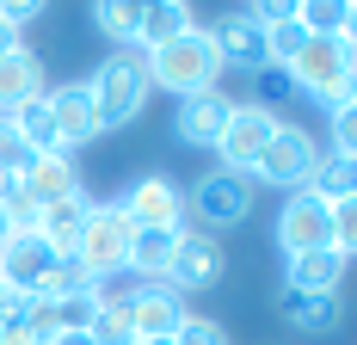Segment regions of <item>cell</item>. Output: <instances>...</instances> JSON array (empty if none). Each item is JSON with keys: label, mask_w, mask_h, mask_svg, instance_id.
Instances as JSON below:
<instances>
[{"label": "cell", "mask_w": 357, "mask_h": 345, "mask_svg": "<svg viewBox=\"0 0 357 345\" xmlns=\"http://www.w3.org/2000/svg\"><path fill=\"white\" fill-rule=\"evenodd\" d=\"M284 74H289L296 93L333 105V111H351V93H357V43H351V31L345 37H308V50Z\"/></svg>", "instance_id": "6da1fadb"}, {"label": "cell", "mask_w": 357, "mask_h": 345, "mask_svg": "<svg viewBox=\"0 0 357 345\" xmlns=\"http://www.w3.org/2000/svg\"><path fill=\"white\" fill-rule=\"evenodd\" d=\"M142 62H148V87H167V93H178V99L215 93V80H222V56H215V37L204 31V25H191L185 37L148 50Z\"/></svg>", "instance_id": "7a4b0ae2"}, {"label": "cell", "mask_w": 357, "mask_h": 345, "mask_svg": "<svg viewBox=\"0 0 357 345\" xmlns=\"http://www.w3.org/2000/svg\"><path fill=\"white\" fill-rule=\"evenodd\" d=\"M86 93H93V111H99V124L105 130H123V124H136L148 111V62L142 50H111L99 68L86 74Z\"/></svg>", "instance_id": "3957f363"}, {"label": "cell", "mask_w": 357, "mask_h": 345, "mask_svg": "<svg viewBox=\"0 0 357 345\" xmlns=\"http://www.w3.org/2000/svg\"><path fill=\"white\" fill-rule=\"evenodd\" d=\"M314 167H321V142H314V130L278 124L271 142H265V154L247 167V179L252 185H271V191H308V185H314Z\"/></svg>", "instance_id": "277c9868"}, {"label": "cell", "mask_w": 357, "mask_h": 345, "mask_svg": "<svg viewBox=\"0 0 357 345\" xmlns=\"http://www.w3.org/2000/svg\"><path fill=\"white\" fill-rule=\"evenodd\" d=\"M185 210H191V216L204 222V235L241 228V222L252 216V179H247V172H228V167H215V172H204V179L191 185Z\"/></svg>", "instance_id": "5b68a950"}, {"label": "cell", "mask_w": 357, "mask_h": 345, "mask_svg": "<svg viewBox=\"0 0 357 345\" xmlns=\"http://www.w3.org/2000/svg\"><path fill=\"white\" fill-rule=\"evenodd\" d=\"M222 272H228V253H222V241L215 235H204V228H178L173 241V259H167V290H178V296H197V290H215L222 284Z\"/></svg>", "instance_id": "8992f818"}, {"label": "cell", "mask_w": 357, "mask_h": 345, "mask_svg": "<svg viewBox=\"0 0 357 345\" xmlns=\"http://www.w3.org/2000/svg\"><path fill=\"white\" fill-rule=\"evenodd\" d=\"M130 235H136V222H130L117 204H93L74 259H80L93 277H117V272H123V259H130Z\"/></svg>", "instance_id": "52a82bcc"}, {"label": "cell", "mask_w": 357, "mask_h": 345, "mask_svg": "<svg viewBox=\"0 0 357 345\" xmlns=\"http://www.w3.org/2000/svg\"><path fill=\"white\" fill-rule=\"evenodd\" d=\"M326 241H333V204L314 191H289L278 210V247L289 259H302V253H321Z\"/></svg>", "instance_id": "ba28073f"}, {"label": "cell", "mask_w": 357, "mask_h": 345, "mask_svg": "<svg viewBox=\"0 0 357 345\" xmlns=\"http://www.w3.org/2000/svg\"><path fill=\"white\" fill-rule=\"evenodd\" d=\"M284 117L278 111H265L259 99H247V105H234L228 111V130H222V142H215V161L228 172H247L259 154H265V142H271V130H278Z\"/></svg>", "instance_id": "9c48e42d"}, {"label": "cell", "mask_w": 357, "mask_h": 345, "mask_svg": "<svg viewBox=\"0 0 357 345\" xmlns=\"http://www.w3.org/2000/svg\"><path fill=\"white\" fill-rule=\"evenodd\" d=\"M191 321V302L167 290V284H136L130 290V327H136V345L142 339H178V327Z\"/></svg>", "instance_id": "30bf717a"}, {"label": "cell", "mask_w": 357, "mask_h": 345, "mask_svg": "<svg viewBox=\"0 0 357 345\" xmlns=\"http://www.w3.org/2000/svg\"><path fill=\"white\" fill-rule=\"evenodd\" d=\"M43 99H50V117H56L62 154H74V148H86V142L105 136V124H99V111H93V93H86V80H62V87H50Z\"/></svg>", "instance_id": "8fae6325"}, {"label": "cell", "mask_w": 357, "mask_h": 345, "mask_svg": "<svg viewBox=\"0 0 357 345\" xmlns=\"http://www.w3.org/2000/svg\"><path fill=\"white\" fill-rule=\"evenodd\" d=\"M123 216L136 222V228H178V216H185V191H178L167 172H142L130 191H123Z\"/></svg>", "instance_id": "7c38bea8"}, {"label": "cell", "mask_w": 357, "mask_h": 345, "mask_svg": "<svg viewBox=\"0 0 357 345\" xmlns=\"http://www.w3.org/2000/svg\"><path fill=\"white\" fill-rule=\"evenodd\" d=\"M19 191H25L37 210L80 198V167H74V154H37L31 167L19 172Z\"/></svg>", "instance_id": "4fadbf2b"}, {"label": "cell", "mask_w": 357, "mask_h": 345, "mask_svg": "<svg viewBox=\"0 0 357 345\" xmlns=\"http://www.w3.org/2000/svg\"><path fill=\"white\" fill-rule=\"evenodd\" d=\"M56 259H50V247L37 241V235H13V241L0 247V284L13 290V296H37V284L50 272Z\"/></svg>", "instance_id": "5bb4252c"}, {"label": "cell", "mask_w": 357, "mask_h": 345, "mask_svg": "<svg viewBox=\"0 0 357 345\" xmlns=\"http://www.w3.org/2000/svg\"><path fill=\"white\" fill-rule=\"evenodd\" d=\"M228 111H234V99H222V93H197V99L178 105L173 130L185 148H215L222 142V130H228Z\"/></svg>", "instance_id": "9a60e30c"}, {"label": "cell", "mask_w": 357, "mask_h": 345, "mask_svg": "<svg viewBox=\"0 0 357 345\" xmlns=\"http://www.w3.org/2000/svg\"><path fill=\"white\" fill-rule=\"evenodd\" d=\"M50 93V80H43V56L37 50H13V56H0V117H13L19 105H31Z\"/></svg>", "instance_id": "2e32d148"}, {"label": "cell", "mask_w": 357, "mask_h": 345, "mask_svg": "<svg viewBox=\"0 0 357 345\" xmlns=\"http://www.w3.org/2000/svg\"><path fill=\"white\" fill-rule=\"evenodd\" d=\"M86 216H93V198H86V191H80V198H68V204H50V210H43L37 241L50 247V259H74V253H80Z\"/></svg>", "instance_id": "e0dca14e"}, {"label": "cell", "mask_w": 357, "mask_h": 345, "mask_svg": "<svg viewBox=\"0 0 357 345\" xmlns=\"http://www.w3.org/2000/svg\"><path fill=\"white\" fill-rule=\"evenodd\" d=\"M345 272H351V259H339L333 247H321V253L289 259L284 290H302V296H339V290H345Z\"/></svg>", "instance_id": "ac0fdd59"}, {"label": "cell", "mask_w": 357, "mask_h": 345, "mask_svg": "<svg viewBox=\"0 0 357 345\" xmlns=\"http://www.w3.org/2000/svg\"><path fill=\"white\" fill-rule=\"evenodd\" d=\"M210 37H215V56H222V68H247V74L265 68V43H259V25H252L247 13H228V19H222Z\"/></svg>", "instance_id": "d6986e66"}, {"label": "cell", "mask_w": 357, "mask_h": 345, "mask_svg": "<svg viewBox=\"0 0 357 345\" xmlns=\"http://www.w3.org/2000/svg\"><path fill=\"white\" fill-rule=\"evenodd\" d=\"M278 314H284L296 333H333L345 321V296H302V290H284L278 296Z\"/></svg>", "instance_id": "ffe728a7"}, {"label": "cell", "mask_w": 357, "mask_h": 345, "mask_svg": "<svg viewBox=\"0 0 357 345\" xmlns=\"http://www.w3.org/2000/svg\"><path fill=\"white\" fill-rule=\"evenodd\" d=\"M173 241H178V228H136L123 272H136L142 284H160L167 277V259H173Z\"/></svg>", "instance_id": "44dd1931"}, {"label": "cell", "mask_w": 357, "mask_h": 345, "mask_svg": "<svg viewBox=\"0 0 357 345\" xmlns=\"http://www.w3.org/2000/svg\"><path fill=\"white\" fill-rule=\"evenodd\" d=\"M197 25L191 19V6L185 0H154V6H142V31H136V50H160V43H173V37H185Z\"/></svg>", "instance_id": "7402d4cb"}, {"label": "cell", "mask_w": 357, "mask_h": 345, "mask_svg": "<svg viewBox=\"0 0 357 345\" xmlns=\"http://www.w3.org/2000/svg\"><path fill=\"white\" fill-rule=\"evenodd\" d=\"M13 130L31 154H62V136H56V117H50V99H31L13 111Z\"/></svg>", "instance_id": "603a6c76"}, {"label": "cell", "mask_w": 357, "mask_h": 345, "mask_svg": "<svg viewBox=\"0 0 357 345\" xmlns=\"http://www.w3.org/2000/svg\"><path fill=\"white\" fill-rule=\"evenodd\" d=\"M93 25L117 43V50H136V31H142V6L136 0H99L93 6Z\"/></svg>", "instance_id": "cb8c5ba5"}, {"label": "cell", "mask_w": 357, "mask_h": 345, "mask_svg": "<svg viewBox=\"0 0 357 345\" xmlns=\"http://www.w3.org/2000/svg\"><path fill=\"white\" fill-rule=\"evenodd\" d=\"M308 191L326 198V204H357V161L321 154V167H314V185H308Z\"/></svg>", "instance_id": "d4e9b609"}, {"label": "cell", "mask_w": 357, "mask_h": 345, "mask_svg": "<svg viewBox=\"0 0 357 345\" xmlns=\"http://www.w3.org/2000/svg\"><path fill=\"white\" fill-rule=\"evenodd\" d=\"M86 290H93V272L80 259H56L37 284V302H68V296H86Z\"/></svg>", "instance_id": "484cf974"}, {"label": "cell", "mask_w": 357, "mask_h": 345, "mask_svg": "<svg viewBox=\"0 0 357 345\" xmlns=\"http://www.w3.org/2000/svg\"><path fill=\"white\" fill-rule=\"evenodd\" d=\"M302 13V25H308V37H345L351 31V0H321V6H296Z\"/></svg>", "instance_id": "4316f807"}, {"label": "cell", "mask_w": 357, "mask_h": 345, "mask_svg": "<svg viewBox=\"0 0 357 345\" xmlns=\"http://www.w3.org/2000/svg\"><path fill=\"white\" fill-rule=\"evenodd\" d=\"M173 345H228V333H222V321H210V314L191 309V321L178 327V339H173Z\"/></svg>", "instance_id": "83f0119b"}, {"label": "cell", "mask_w": 357, "mask_h": 345, "mask_svg": "<svg viewBox=\"0 0 357 345\" xmlns=\"http://www.w3.org/2000/svg\"><path fill=\"white\" fill-rule=\"evenodd\" d=\"M31 161H37V154L25 148V142H19V130H13V117H0V167H6V172H25Z\"/></svg>", "instance_id": "f1b7e54d"}, {"label": "cell", "mask_w": 357, "mask_h": 345, "mask_svg": "<svg viewBox=\"0 0 357 345\" xmlns=\"http://www.w3.org/2000/svg\"><path fill=\"white\" fill-rule=\"evenodd\" d=\"M333 154L339 161H357V105L351 111H333Z\"/></svg>", "instance_id": "f546056e"}, {"label": "cell", "mask_w": 357, "mask_h": 345, "mask_svg": "<svg viewBox=\"0 0 357 345\" xmlns=\"http://www.w3.org/2000/svg\"><path fill=\"white\" fill-rule=\"evenodd\" d=\"M289 93H296V87H289L284 68H259V105H265V111H278Z\"/></svg>", "instance_id": "4dcf8cb0"}, {"label": "cell", "mask_w": 357, "mask_h": 345, "mask_svg": "<svg viewBox=\"0 0 357 345\" xmlns=\"http://www.w3.org/2000/svg\"><path fill=\"white\" fill-rule=\"evenodd\" d=\"M0 345H43L31 333V321H0Z\"/></svg>", "instance_id": "1f68e13d"}, {"label": "cell", "mask_w": 357, "mask_h": 345, "mask_svg": "<svg viewBox=\"0 0 357 345\" xmlns=\"http://www.w3.org/2000/svg\"><path fill=\"white\" fill-rule=\"evenodd\" d=\"M13 50H25V37H19V25L0 19V56H13Z\"/></svg>", "instance_id": "d6a6232c"}, {"label": "cell", "mask_w": 357, "mask_h": 345, "mask_svg": "<svg viewBox=\"0 0 357 345\" xmlns=\"http://www.w3.org/2000/svg\"><path fill=\"white\" fill-rule=\"evenodd\" d=\"M43 345H93V333H86V327H74V333H56V339H43Z\"/></svg>", "instance_id": "836d02e7"}, {"label": "cell", "mask_w": 357, "mask_h": 345, "mask_svg": "<svg viewBox=\"0 0 357 345\" xmlns=\"http://www.w3.org/2000/svg\"><path fill=\"white\" fill-rule=\"evenodd\" d=\"M13 191H19V172H6V167H0V210H6V198H13Z\"/></svg>", "instance_id": "e575fe53"}, {"label": "cell", "mask_w": 357, "mask_h": 345, "mask_svg": "<svg viewBox=\"0 0 357 345\" xmlns=\"http://www.w3.org/2000/svg\"><path fill=\"white\" fill-rule=\"evenodd\" d=\"M13 241V222H6V210H0V247Z\"/></svg>", "instance_id": "d590c367"}, {"label": "cell", "mask_w": 357, "mask_h": 345, "mask_svg": "<svg viewBox=\"0 0 357 345\" xmlns=\"http://www.w3.org/2000/svg\"><path fill=\"white\" fill-rule=\"evenodd\" d=\"M142 345H173V339H142Z\"/></svg>", "instance_id": "8d00e7d4"}, {"label": "cell", "mask_w": 357, "mask_h": 345, "mask_svg": "<svg viewBox=\"0 0 357 345\" xmlns=\"http://www.w3.org/2000/svg\"><path fill=\"white\" fill-rule=\"evenodd\" d=\"M0 302H6V284H0Z\"/></svg>", "instance_id": "74e56055"}]
</instances>
